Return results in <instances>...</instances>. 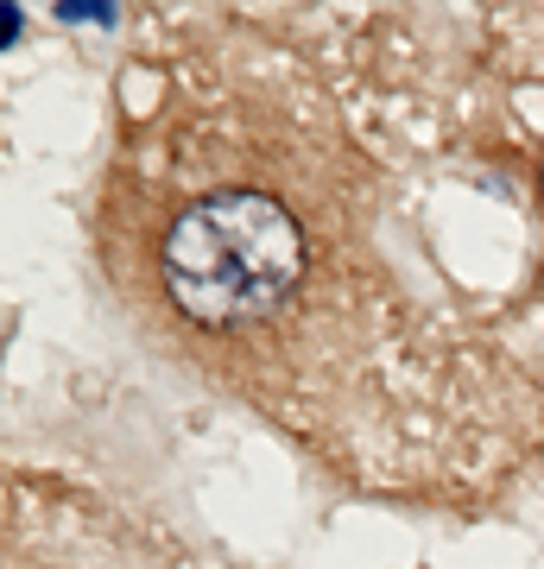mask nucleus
I'll return each mask as SVG.
<instances>
[{
	"label": "nucleus",
	"instance_id": "obj_1",
	"mask_svg": "<svg viewBox=\"0 0 544 569\" xmlns=\"http://www.w3.org/2000/svg\"><path fill=\"white\" fill-rule=\"evenodd\" d=\"M165 298L202 329L273 310L304 272V234L260 190H216L178 209L159 241Z\"/></svg>",
	"mask_w": 544,
	"mask_h": 569
}]
</instances>
